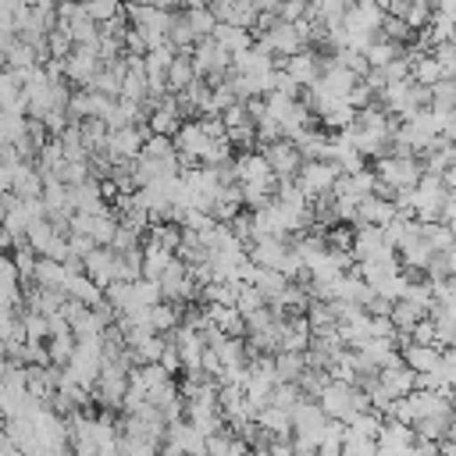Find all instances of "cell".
Returning <instances> with one entry per match:
<instances>
[{"instance_id": "15", "label": "cell", "mask_w": 456, "mask_h": 456, "mask_svg": "<svg viewBox=\"0 0 456 456\" xmlns=\"http://www.w3.org/2000/svg\"><path fill=\"white\" fill-rule=\"evenodd\" d=\"M210 36H214V39H217V43H221V46H224V50L232 53V57L253 46V36H249V28H246V25H232V21H217V28H214Z\"/></svg>"}, {"instance_id": "4", "label": "cell", "mask_w": 456, "mask_h": 456, "mask_svg": "<svg viewBox=\"0 0 456 456\" xmlns=\"http://www.w3.org/2000/svg\"><path fill=\"white\" fill-rule=\"evenodd\" d=\"M256 43L267 46L274 57H292V53H299V50L306 46V39H303V32L296 28V21H281V18H278L271 28H264Z\"/></svg>"}, {"instance_id": "37", "label": "cell", "mask_w": 456, "mask_h": 456, "mask_svg": "<svg viewBox=\"0 0 456 456\" xmlns=\"http://www.w3.org/2000/svg\"><path fill=\"white\" fill-rule=\"evenodd\" d=\"M431 53L438 57V64H442L445 78H456V39H445V43H438Z\"/></svg>"}, {"instance_id": "6", "label": "cell", "mask_w": 456, "mask_h": 456, "mask_svg": "<svg viewBox=\"0 0 456 456\" xmlns=\"http://www.w3.org/2000/svg\"><path fill=\"white\" fill-rule=\"evenodd\" d=\"M260 153L267 157V164H271V171H274L278 178H296V175H299V167H303V153L296 150V142H292V139L264 142V150H260Z\"/></svg>"}, {"instance_id": "14", "label": "cell", "mask_w": 456, "mask_h": 456, "mask_svg": "<svg viewBox=\"0 0 456 456\" xmlns=\"http://www.w3.org/2000/svg\"><path fill=\"white\" fill-rule=\"evenodd\" d=\"M256 424L264 431H271L274 438H292V410H281V406L267 403V406L256 410Z\"/></svg>"}, {"instance_id": "23", "label": "cell", "mask_w": 456, "mask_h": 456, "mask_svg": "<svg viewBox=\"0 0 456 456\" xmlns=\"http://www.w3.org/2000/svg\"><path fill=\"white\" fill-rule=\"evenodd\" d=\"M64 278H68L64 260L39 256V264H36V271H32V281H36V285H46V289H64Z\"/></svg>"}, {"instance_id": "34", "label": "cell", "mask_w": 456, "mask_h": 456, "mask_svg": "<svg viewBox=\"0 0 456 456\" xmlns=\"http://www.w3.org/2000/svg\"><path fill=\"white\" fill-rule=\"evenodd\" d=\"M11 260H14V267L21 271V281H32V271H36V264H39V253H36L28 242H21V246H14Z\"/></svg>"}, {"instance_id": "24", "label": "cell", "mask_w": 456, "mask_h": 456, "mask_svg": "<svg viewBox=\"0 0 456 456\" xmlns=\"http://www.w3.org/2000/svg\"><path fill=\"white\" fill-rule=\"evenodd\" d=\"M392 321H395V328H399V335H410L413 331V324L420 321V317H428V310L420 306V303H413V299H395L392 303V314H388Z\"/></svg>"}, {"instance_id": "13", "label": "cell", "mask_w": 456, "mask_h": 456, "mask_svg": "<svg viewBox=\"0 0 456 456\" xmlns=\"http://www.w3.org/2000/svg\"><path fill=\"white\" fill-rule=\"evenodd\" d=\"M403 360L420 374V370H431V367L442 363V349L435 342H413V338H406L403 342Z\"/></svg>"}, {"instance_id": "3", "label": "cell", "mask_w": 456, "mask_h": 456, "mask_svg": "<svg viewBox=\"0 0 456 456\" xmlns=\"http://www.w3.org/2000/svg\"><path fill=\"white\" fill-rule=\"evenodd\" d=\"M338 175H342V171H338V164H335V160H328V157H321V160H303V167H299L296 182H299V189L314 200V196H321V192H331Z\"/></svg>"}, {"instance_id": "2", "label": "cell", "mask_w": 456, "mask_h": 456, "mask_svg": "<svg viewBox=\"0 0 456 456\" xmlns=\"http://www.w3.org/2000/svg\"><path fill=\"white\" fill-rule=\"evenodd\" d=\"M395 253H399V249L388 246L381 224H367V221H356V224H353V260H356V264H363V260H388V256H395Z\"/></svg>"}, {"instance_id": "19", "label": "cell", "mask_w": 456, "mask_h": 456, "mask_svg": "<svg viewBox=\"0 0 456 456\" xmlns=\"http://www.w3.org/2000/svg\"><path fill=\"white\" fill-rule=\"evenodd\" d=\"M242 203H246V200H242V185H239V182H228V185H221V189H217L210 214H214L217 221H232V217L239 214V207H242Z\"/></svg>"}, {"instance_id": "25", "label": "cell", "mask_w": 456, "mask_h": 456, "mask_svg": "<svg viewBox=\"0 0 456 456\" xmlns=\"http://www.w3.org/2000/svg\"><path fill=\"white\" fill-rule=\"evenodd\" d=\"M420 235L431 242L435 253H445V249L456 242V232H452L445 221H420Z\"/></svg>"}, {"instance_id": "8", "label": "cell", "mask_w": 456, "mask_h": 456, "mask_svg": "<svg viewBox=\"0 0 456 456\" xmlns=\"http://www.w3.org/2000/svg\"><path fill=\"white\" fill-rule=\"evenodd\" d=\"M235 178H239V182H253V185L278 189V175L271 171L267 157H264V153H253V150H246V153L235 157Z\"/></svg>"}, {"instance_id": "21", "label": "cell", "mask_w": 456, "mask_h": 456, "mask_svg": "<svg viewBox=\"0 0 456 456\" xmlns=\"http://www.w3.org/2000/svg\"><path fill=\"white\" fill-rule=\"evenodd\" d=\"M306 370V349H278L274 353V378L278 381H296Z\"/></svg>"}, {"instance_id": "29", "label": "cell", "mask_w": 456, "mask_h": 456, "mask_svg": "<svg viewBox=\"0 0 456 456\" xmlns=\"http://www.w3.org/2000/svg\"><path fill=\"white\" fill-rule=\"evenodd\" d=\"M167 36H171V43H175L178 50H192V46H196V39H200V36H196V28L189 25L185 11L171 18V32H167Z\"/></svg>"}, {"instance_id": "42", "label": "cell", "mask_w": 456, "mask_h": 456, "mask_svg": "<svg viewBox=\"0 0 456 456\" xmlns=\"http://www.w3.org/2000/svg\"><path fill=\"white\" fill-rule=\"evenodd\" d=\"M7 249H14V235H11V232L0 224V253H7Z\"/></svg>"}, {"instance_id": "20", "label": "cell", "mask_w": 456, "mask_h": 456, "mask_svg": "<svg viewBox=\"0 0 456 456\" xmlns=\"http://www.w3.org/2000/svg\"><path fill=\"white\" fill-rule=\"evenodd\" d=\"M399 214V207H395V200H388V196H363L360 200V217L356 221H367V224H385L388 217H395Z\"/></svg>"}, {"instance_id": "41", "label": "cell", "mask_w": 456, "mask_h": 456, "mask_svg": "<svg viewBox=\"0 0 456 456\" xmlns=\"http://www.w3.org/2000/svg\"><path fill=\"white\" fill-rule=\"evenodd\" d=\"M374 96H378V93H374V89H370V86H367V82L360 78V82H356V86L349 89V96H346V100H349V103H353V107L360 110V107H367V103H370Z\"/></svg>"}, {"instance_id": "30", "label": "cell", "mask_w": 456, "mask_h": 456, "mask_svg": "<svg viewBox=\"0 0 456 456\" xmlns=\"http://www.w3.org/2000/svg\"><path fill=\"white\" fill-rule=\"evenodd\" d=\"M299 399H303L299 381H274V388H271V399H267V403H274V406H281V410H292Z\"/></svg>"}, {"instance_id": "28", "label": "cell", "mask_w": 456, "mask_h": 456, "mask_svg": "<svg viewBox=\"0 0 456 456\" xmlns=\"http://www.w3.org/2000/svg\"><path fill=\"white\" fill-rule=\"evenodd\" d=\"M82 11H86L93 21L107 25V21H114L118 14H125V4H121V0H82Z\"/></svg>"}, {"instance_id": "7", "label": "cell", "mask_w": 456, "mask_h": 456, "mask_svg": "<svg viewBox=\"0 0 456 456\" xmlns=\"http://www.w3.org/2000/svg\"><path fill=\"white\" fill-rule=\"evenodd\" d=\"M86 274L107 289L114 278H121V253L114 246H96L93 253H86Z\"/></svg>"}, {"instance_id": "12", "label": "cell", "mask_w": 456, "mask_h": 456, "mask_svg": "<svg viewBox=\"0 0 456 456\" xmlns=\"http://www.w3.org/2000/svg\"><path fill=\"white\" fill-rule=\"evenodd\" d=\"M431 242L420 235V221H417V232L399 246V260H403V267H410V271H424L428 267V260H431Z\"/></svg>"}, {"instance_id": "1", "label": "cell", "mask_w": 456, "mask_h": 456, "mask_svg": "<svg viewBox=\"0 0 456 456\" xmlns=\"http://www.w3.org/2000/svg\"><path fill=\"white\" fill-rule=\"evenodd\" d=\"M374 171L381 182H388L399 192V189H413L420 182L424 164L413 153H381V157H374Z\"/></svg>"}, {"instance_id": "26", "label": "cell", "mask_w": 456, "mask_h": 456, "mask_svg": "<svg viewBox=\"0 0 456 456\" xmlns=\"http://www.w3.org/2000/svg\"><path fill=\"white\" fill-rule=\"evenodd\" d=\"M61 25L71 32L75 43H96V39H100V21H93L86 11H78L71 21H61Z\"/></svg>"}, {"instance_id": "11", "label": "cell", "mask_w": 456, "mask_h": 456, "mask_svg": "<svg viewBox=\"0 0 456 456\" xmlns=\"http://www.w3.org/2000/svg\"><path fill=\"white\" fill-rule=\"evenodd\" d=\"M292 142H296V150L303 153V160H321V157H328V146H331V135H328V128L321 125V128H303L299 135H292Z\"/></svg>"}, {"instance_id": "9", "label": "cell", "mask_w": 456, "mask_h": 456, "mask_svg": "<svg viewBox=\"0 0 456 456\" xmlns=\"http://www.w3.org/2000/svg\"><path fill=\"white\" fill-rule=\"evenodd\" d=\"M413 442H417L413 424H406L399 417H388L378 431V452H413Z\"/></svg>"}, {"instance_id": "44", "label": "cell", "mask_w": 456, "mask_h": 456, "mask_svg": "<svg viewBox=\"0 0 456 456\" xmlns=\"http://www.w3.org/2000/svg\"><path fill=\"white\" fill-rule=\"evenodd\" d=\"M438 11H445V14L456 21V0H438Z\"/></svg>"}, {"instance_id": "31", "label": "cell", "mask_w": 456, "mask_h": 456, "mask_svg": "<svg viewBox=\"0 0 456 456\" xmlns=\"http://www.w3.org/2000/svg\"><path fill=\"white\" fill-rule=\"evenodd\" d=\"M431 107L435 110H456V78H438L431 86Z\"/></svg>"}, {"instance_id": "16", "label": "cell", "mask_w": 456, "mask_h": 456, "mask_svg": "<svg viewBox=\"0 0 456 456\" xmlns=\"http://www.w3.org/2000/svg\"><path fill=\"white\" fill-rule=\"evenodd\" d=\"M285 71L299 82V86H310L317 75H321V57L314 50H299L292 57H285Z\"/></svg>"}, {"instance_id": "35", "label": "cell", "mask_w": 456, "mask_h": 456, "mask_svg": "<svg viewBox=\"0 0 456 456\" xmlns=\"http://www.w3.org/2000/svg\"><path fill=\"white\" fill-rule=\"evenodd\" d=\"M381 32H385V39H392V43H410V39H413V28L406 25L403 14H388L385 25H381Z\"/></svg>"}, {"instance_id": "45", "label": "cell", "mask_w": 456, "mask_h": 456, "mask_svg": "<svg viewBox=\"0 0 456 456\" xmlns=\"http://www.w3.org/2000/svg\"><path fill=\"white\" fill-rule=\"evenodd\" d=\"M185 7H210V0H182Z\"/></svg>"}, {"instance_id": "33", "label": "cell", "mask_w": 456, "mask_h": 456, "mask_svg": "<svg viewBox=\"0 0 456 456\" xmlns=\"http://www.w3.org/2000/svg\"><path fill=\"white\" fill-rule=\"evenodd\" d=\"M342 442H346V420H328L317 442V452H342Z\"/></svg>"}, {"instance_id": "27", "label": "cell", "mask_w": 456, "mask_h": 456, "mask_svg": "<svg viewBox=\"0 0 456 456\" xmlns=\"http://www.w3.org/2000/svg\"><path fill=\"white\" fill-rule=\"evenodd\" d=\"M403 53V43H392V39H370V46L363 50V57H367V64L370 68H385L392 57H399Z\"/></svg>"}, {"instance_id": "39", "label": "cell", "mask_w": 456, "mask_h": 456, "mask_svg": "<svg viewBox=\"0 0 456 456\" xmlns=\"http://www.w3.org/2000/svg\"><path fill=\"white\" fill-rule=\"evenodd\" d=\"M310 14V0H285L281 7H278V18L281 21H299V18H306Z\"/></svg>"}, {"instance_id": "46", "label": "cell", "mask_w": 456, "mask_h": 456, "mask_svg": "<svg viewBox=\"0 0 456 456\" xmlns=\"http://www.w3.org/2000/svg\"><path fill=\"white\" fill-rule=\"evenodd\" d=\"M442 306H449V310H452V314H456V296H452V299H449V303H442Z\"/></svg>"}, {"instance_id": "38", "label": "cell", "mask_w": 456, "mask_h": 456, "mask_svg": "<svg viewBox=\"0 0 456 456\" xmlns=\"http://www.w3.org/2000/svg\"><path fill=\"white\" fill-rule=\"evenodd\" d=\"M100 242L89 235V232H68V249H71V256H82L86 260V253H93Z\"/></svg>"}, {"instance_id": "10", "label": "cell", "mask_w": 456, "mask_h": 456, "mask_svg": "<svg viewBox=\"0 0 456 456\" xmlns=\"http://www.w3.org/2000/svg\"><path fill=\"white\" fill-rule=\"evenodd\" d=\"M378 381H381V388L388 392V395H406V392H413L417 388V370L406 363V360H395V363H388V367H381L378 370Z\"/></svg>"}, {"instance_id": "18", "label": "cell", "mask_w": 456, "mask_h": 456, "mask_svg": "<svg viewBox=\"0 0 456 456\" xmlns=\"http://www.w3.org/2000/svg\"><path fill=\"white\" fill-rule=\"evenodd\" d=\"M207 306V317L224 331V335H242L246 331V317L239 314V306L232 303H203Z\"/></svg>"}, {"instance_id": "17", "label": "cell", "mask_w": 456, "mask_h": 456, "mask_svg": "<svg viewBox=\"0 0 456 456\" xmlns=\"http://www.w3.org/2000/svg\"><path fill=\"white\" fill-rule=\"evenodd\" d=\"M171 260H175V249H171V246H164V242H157V239H146V242H142V274H146V278H160Z\"/></svg>"}, {"instance_id": "36", "label": "cell", "mask_w": 456, "mask_h": 456, "mask_svg": "<svg viewBox=\"0 0 456 456\" xmlns=\"http://www.w3.org/2000/svg\"><path fill=\"white\" fill-rule=\"evenodd\" d=\"M142 153H150V157H171V153H178V150H175V135L150 132L146 142H142Z\"/></svg>"}, {"instance_id": "40", "label": "cell", "mask_w": 456, "mask_h": 456, "mask_svg": "<svg viewBox=\"0 0 456 456\" xmlns=\"http://www.w3.org/2000/svg\"><path fill=\"white\" fill-rule=\"evenodd\" d=\"M167 374H175V370H182V356H178V346H175V338L167 335V346H164V353H160V360H157Z\"/></svg>"}, {"instance_id": "22", "label": "cell", "mask_w": 456, "mask_h": 456, "mask_svg": "<svg viewBox=\"0 0 456 456\" xmlns=\"http://www.w3.org/2000/svg\"><path fill=\"white\" fill-rule=\"evenodd\" d=\"M192 78H200L196 68H192V50H178L175 61H171V68H167V89L171 93H182Z\"/></svg>"}, {"instance_id": "5", "label": "cell", "mask_w": 456, "mask_h": 456, "mask_svg": "<svg viewBox=\"0 0 456 456\" xmlns=\"http://www.w3.org/2000/svg\"><path fill=\"white\" fill-rule=\"evenodd\" d=\"M150 128L146 125H125V128H110V139H107V157L110 160H135L142 153V142H146Z\"/></svg>"}, {"instance_id": "43", "label": "cell", "mask_w": 456, "mask_h": 456, "mask_svg": "<svg viewBox=\"0 0 456 456\" xmlns=\"http://www.w3.org/2000/svg\"><path fill=\"white\" fill-rule=\"evenodd\" d=\"M442 182H445V189H456V164L442 171Z\"/></svg>"}, {"instance_id": "32", "label": "cell", "mask_w": 456, "mask_h": 456, "mask_svg": "<svg viewBox=\"0 0 456 456\" xmlns=\"http://www.w3.org/2000/svg\"><path fill=\"white\" fill-rule=\"evenodd\" d=\"M185 18H189V25L196 28V36L203 39V36H210L214 28H217V14L210 11V7H185Z\"/></svg>"}]
</instances>
